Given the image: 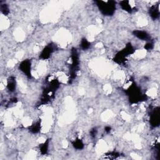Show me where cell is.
I'll return each instance as SVG.
<instances>
[{"label":"cell","instance_id":"1","mask_svg":"<svg viewBox=\"0 0 160 160\" xmlns=\"http://www.w3.org/2000/svg\"><path fill=\"white\" fill-rule=\"evenodd\" d=\"M95 3L99 10L104 16H113L116 9V2L115 1H95Z\"/></svg>","mask_w":160,"mask_h":160},{"label":"cell","instance_id":"2","mask_svg":"<svg viewBox=\"0 0 160 160\" xmlns=\"http://www.w3.org/2000/svg\"><path fill=\"white\" fill-rule=\"evenodd\" d=\"M126 93L129 96V102L132 103H137L145 99V96L142 94L139 88L135 84H132L126 90Z\"/></svg>","mask_w":160,"mask_h":160},{"label":"cell","instance_id":"6","mask_svg":"<svg viewBox=\"0 0 160 160\" xmlns=\"http://www.w3.org/2000/svg\"><path fill=\"white\" fill-rule=\"evenodd\" d=\"M19 69L26 76H32V63L29 59H25L19 65Z\"/></svg>","mask_w":160,"mask_h":160},{"label":"cell","instance_id":"4","mask_svg":"<svg viewBox=\"0 0 160 160\" xmlns=\"http://www.w3.org/2000/svg\"><path fill=\"white\" fill-rule=\"evenodd\" d=\"M72 64L71 66V72H70V78H71V81H73L76 78V73L79 69V56L77 52V50L75 48H73L72 50Z\"/></svg>","mask_w":160,"mask_h":160},{"label":"cell","instance_id":"14","mask_svg":"<svg viewBox=\"0 0 160 160\" xmlns=\"http://www.w3.org/2000/svg\"><path fill=\"white\" fill-rule=\"evenodd\" d=\"M80 46L82 49L86 50L91 46V43L86 38H83L81 41V43H80Z\"/></svg>","mask_w":160,"mask_h":160},{"label":"cell","instance_id":"7","mask_svg":"<svg viewBox=\"0 0 160 160\" xmlns=\"http://www.w3.org/2000/svg\"><path fill=\"white\" fill-rule=\"evenodd\" d=\"M55 48V46L54 45L49 44L47 45L43 49V51L42 52L41 54L39 55V58L43 59V60L48 59L50 56H51L52 53L54 52Z\"/></svg>","mask_w":160,"mask_h":160},{"label":"cell","instance_id":"9","mask_svg":"<svg viewBox=\"0 0 160 160\" xmlns=\"http://www.w3.org/2000/svg\"><path fill=\"white\" fill-rule=\"evenodd\" d=\"M149 16L153 19H156L159 17V10L158 5H153L149 9Z\"/></svg>","mask_w":160,"mask_h":160},{"label":"cell","instance_id":"16","mask_svg":"<svg viewBox=\"0 0 160 160\" xmlns=\"http://www.w3.org/2000/svg\"><path fill=\"white\" fill-rule=\"evenodd\" d=\"M0 9H1L2 13L5 15H8L9 13V8L6 4H2L1 6H0Z\"/></svg>","mask_w":160,"mask_h":160},{"label":"cell","instance_id":"5","mask_svg":"<svg viewBox=\"0 0 160 160\" xmlns=\"http://www.w3.org/2000/svg\"><path fill=\"white\" fill-rule=\"evenodd\" d=\"M149 123L153 128H157L160 124L159 107H156L150 113Z\"/></svg>","mask_w":160,"mask_h":160},{"label":"cell","instance_id":"17","mask_svg":"<svg viewBox=\"0 0 160 160\" xmlns=\"http://www.w3.org/2000/svg\"><path fill=\"white\" fill-rule=\"evenodd\" d=\"M154 47V44L153 43L151 42H149L148 43H147L145 46V49H147V50H151Z\"/></svg>","mask_w":160,"mask_h":160},{"label":"cell","instance_id":"10","mask_svg":"<svg viewBox=\"0 0 160 160\" xmlns=\"http://www.w3.org/2000/svg\"><path fill=\"white\" fill-rule=\"evenodd\" d=\"M16 88V79L13 77L9 78L8 80V83H7V89L9 92H13L15 91Z\"/></svg>","mask_w":160,"mask_h":160},{"label":"cell","instance_id":"18","mask_svg":"<svg viewBox=\"0 0 160 160\" xmlns=\"http://www.w3.org/2000/svg\"><path fill=\"white\" fill-rule=\"evenodd\" d=\"M89 133H90V135H91V136L92 138H95V136L97 135V129H96V128H95L92 129L91 131H90Z\"/></svg>","mask_w":160,"mask_h":160},{"label":"cell","instance_id":"12","mask_svg":"<svg viewBox=\"0 0 160 160\" xmlns=\"http://www.w3.org/2000/svg\"><path fill=\"white\" fill-rule=\"evenodd\" d=\"M40 129H41V122H37L29 128V132L34 134L39 133Z\"/></svg>","mask_w":160,"mask_h":160},{"label":"cell","instance_id":"19","mask_svg":"<svg viewBox=\"0 0 160 160\" xmlns=\"http://www.w3.org/2000/svg\"><path fill=\"white\" fill-rule=\"evenodd\" d=\"M105 132L106 133H109V132H111L112 128H111V127H110V126H106V127H105Z\"/></svg>","mask_w":160,"mask_h":160},{"label":"cell","instance_id":"8","mask_svg":"<svg viewBox=\"0 0 160 160\" xmlns=\"http://www.w3.org/2000/svg\"><path fill=\"white\" fill-rule=\"evenodd\" d=\"M133 34L135 37L143 41H150L151 39V36L143 30H134Z\"/></svg>","mask_w":160,"mask_h":160},{"label":"cell","instance_id":"11","mask_svg":"<svg viewBox=\"0 0 160 160\" xmlns=\"http://www.w3.org/2000/svg\"><path fill=\"white\" fill-rule=\"evenodd\" d=\"M119 6L121 8L125 10V12L128 13H132L133 12L132 7L129 3V1H122L119 2Z\"/></svg>","mask_w":160,"mask_h":160},{"label":"cell","instance_id":"15","mask_svg":"<svg viewBox=\"0 0 160 160\" xmlns=\"http://www.w3.org/2000/svg\"><path fill=\"white\" fill-rule=\"evenodd\" d=\"M48 147H49V139H48L46 142H45L42 145L40 146V152L42 155H46L48 151Z\"/></svg>","mask_w":160,"mask_h":160},{"label":"cell","instance_id":"3","mask_svg":"<svg viewBox=\"0 0 160 160\" xmlns=\"http://www.w3.org/2000/svg\"><path fill=\"white\" fill-rule=\"evenodd\" d=\"M135 52V49L133 46L130 44H128L126 47L122 50L121 52H118L114 58V62L118 64H123L126 60V58Z\"/></svg>","mask_w":160,"mask_h":160},{"label":"cell","instance_id":"13","mask_svg":"<svg viewBox=\"0 0 160 160\" xmlns=\"http://www.w3.org/2000/svg\"><path fill=\"white\" fill-rule=\"evenodd\" d=\"M72 145H73V146L75 149H78V150L82 149L84 148V144L83 142L79 139H76V140H75V141L72 143Z\"/></svg>","mask_w":160,"mask_h":160}]
</instances>
